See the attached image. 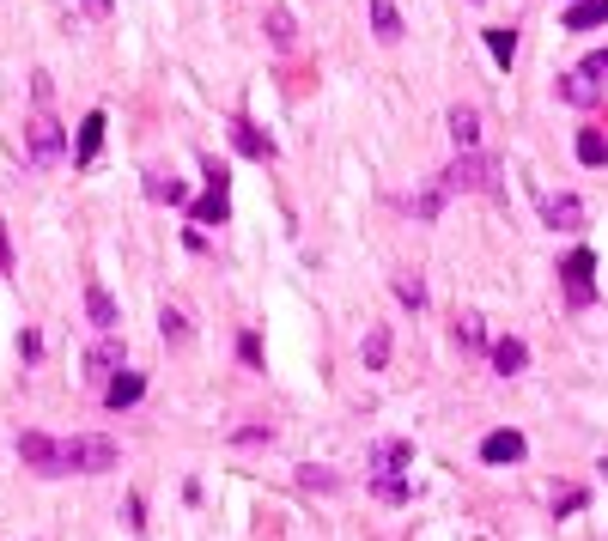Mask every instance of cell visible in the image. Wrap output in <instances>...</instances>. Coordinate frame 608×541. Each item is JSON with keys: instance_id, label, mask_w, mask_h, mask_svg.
Segmentation results:
<instances>
[{"instance_id": "obj_1", "label": "cell", "mask_w": 608, "mask_h": 541, "mask_svg": "<svg viewBox=\"0 0 608 541\" xmlns=\"http://www.w3.org/2000/svg\"><path fill=\"white\" fill-rule=\"evenodd\" d=\"M444 183H450V195H469V189H499V165L487 159V152H475V146H456V165L444 171Z\"/></svg>"}, {"instance_id": "obj_2", "label": "cell", "mask_w": 608, "mask_h": 541, "mask_svg": "<svg viewBox=\"0 0 608 541\" xmlns=\"http://www.w3.org/2000/svg\"><path fill=\"white\" fill-rule=\"evenodd\" d=\"M61 450H67V475H110V469H116V456H122V450H116L110 438H98V432L67 438Z\"/></svg>"}, {"instance_id": "obj_3", "label": "cell", "mask_w": 608, "mask_h": 541, "mask_svg": "<svg viewBox=\"0 0 608 541\" xmlns=\"http://www.w3.org/2000/svg\"><path fill=\"white\" fill-rule=\"evenodd\" d=\"M560 280H566V304H572V311H590V304H596V256L590 250L560 256Z\"/></svg>"}, {"instance_id": "obj_4", "label": "cell", "mask_w": 608, "mask_h": 541, "mask_svg": "<svg viewBox=\"0 0 608 541\" xmlns=\"http://www.w3.org/2000/svg\"><path fill=\"white\" fill-rule=\"evenodd\" d=\"M25 146H31V165H61V159H67V134H61V122H55L49 110H37V116H31Z\"/></svg>"}, {"instance_id": "obj_5", "label": "cell", "mask_w": 608, "mask_h": 541, "mask_svg": "<svg viewBox=\"0 0 608 541\" xmlns=\"http://www.w3.org/2000/svg\"><path fill=\"white\" fill-rule=\"evenodd\" d=\"M408 462H414V444L384 438V444H371V456H365V481H402Z\"/></svg>"}, {"instance_id": "obj_6", "label": "cell", "mask_w": 608, "mask_h": 541, "mask_svg": "<svg viewBox=\"0 0 608 541\" xmlns=\"http://www.w3.org/2000/svg\"><path fill=\"white\" fill-rule=\"evenodd\" d=\"M19 456L31 462L37 475H67V450H61L55 438H43V432H25V438H19Z\"/></svg>"}, {"instance_id": "obj_7", "label": "cell", "mask_w": 608, "mask_h": 541, "mask_svg": "<svg viewBox=\"0 0 608 541\" xmlns=\"http://www.w3.org/2000/svg\"><path fill=\"white\" fill-rule=\"evenodd\" d=\"M602 98V73L584 61V67H572V73H560V104H578V110H590Z\"/></svg>"}, {"instance_id": "obj_8", "label": "cell", "mask_w": 608, "mask_h": 541, "mask_svg": "<svg viewBox=\"0 0 608 541\" xmlns=\"http://www.w3.org/2000/svg\"><path fill=\"white\" fill-rule=\"evenodd\" d=\"M542 219L554 225V231H584V201L572 195V189H560V195H542Z\"/></svg>"}, {"instance_id": "obj_9", "label": "cell", "mask_w": 608, "mask_h": 541, "mask_svg": "<svg viewBox=\"0 0 608 541\" xmlns=\"http://www.w3.org/2000/svg\"><path fill=\"white\" fill-rule=\"evenodd\" d=\"M529 456V444H523V432H487L481 438V462H493V469H505V462H523Z\"/></svg>"}, {"instance_id": "obj_10", "label": "cell", "mask_w": 608, "mask_h": 541, "mask_svg": "<svg viewBox=\"0 0 608 541\" xmlns=\"http://www.w3.org/2000/svg\"><path fill=\"white\" fill-rule=\"evenodd\" d=\"M140 396H146V377H140V371H116V377H110V396H104V402L122 414V408H134Z\"/></svg>"}, {"instance_id": "obj_11", "label": "cell", "mask_w": 608, "mask_h": 541, "mask_svg": "<svg viewBox=\"0 0 608 541\" xmlns=\"http://www.w3.org/2000/svg\"><path fill=\"white\" fill-rule=\"evenodd\" d=\"M98 146H104V110H92L80 122V146H73V165H92L98 159Z\"/></svg>"}, {"instance_id": "obj_12", "label": "cell", "mask_w": 608, "mask_h": 541, "mask_svg": "<svg viewBox=\"0 0 608 541\" xmlns=\"http://www.w3.org/2000/svg\"><path fill=\"white\" fill-rule=\"evenodd\" d=\"M487 353H493V371H499V377H517V371L529 365V347H523L517 335H511V341H493Z\"/></svg>"}, {"instance_id": "obj_13", "label": "cell", "mask_w": 608, "mask_h": 541, "mask_svg": "<svg viewBox=\"0 0 608 541\" xmlns=\"http://www.w3.org/2000/svg\"><path fill=\"white\" fill-rule=\"evenodd\" d=\"M608 25V0H572L566 7V31H596Z\"/></svg>"}, {"instance_id": "obj_14", "label": "cell", "mask_w": 608, "mask_h": 541, "mask_svg": "<svg viewBox=\"0 0 608 541\" xmlns=\"http://www.w3.org/2000/svg\"><path fill=\"white\" fill-rule=\"evenodd\" d=\"M232 140H238V152H250V159H274V140L256 134L250 116H232Z\"/></svg>"}, {"instance_id": "obj_15", "label": "cell", "mask_w": 608, "mask_h": 541, "mask_svg": "<svg viewBox=\"0 0 608 541\" xmlns=\"http://www.w3.org/2000/svg\"><path fill=\"white\" fill-rule=\"evenodd\" d=\"M189 213H195L201 225H225V213H232V201H225V183H207V195H201Z\"/></svg>"}, {"instance_id": "obj_16", "label": "cell", "mask_w": 608, "mask_h": 541, "mask_svg": "<svg viewBox=\"0 0 608 541\" xmlns=\"http://www.w3.org/2000/svg\"><path fill=\"white\" fill-rule=\"evenodd\" d=\"M122 359H128V353H122V341H98V347L86 353V371H92V377H116V371H122Z\"/></svg>"}, {"instance_id": "obj_17", "label": "cell", "mask_w": 608, "mask_h": 541, "mask_svg": "<svg viewBox=\"0 0 608 541\" xmlns=\"http://www.w3.org/2000/svg\"><path fill=\"white\" fill-rule=\"evenodd\" d=\"M371 31L384 37V43H402V13H396V0H371Z\"/></svg>"}, {"instance_id": "obj_18", "label": "cell", "mask_w": 608, "mask_h": 541, "mask_svg": "<svg viewBox=\"0 0 608 541\" xmlns=\"http://www.w3.org/2000/svg\"><path fill=\"white\" fill-rule=\"evenodd\" d=\"M359 359H365L371 371H384V365H390V329H384V323H371V335L359 341Z\"/></svg>"}, {"instance_id": "obj_19", "label": "cell", "mask_w": 608, "mask_h": 541, "mask_svg": "<svg viewBox=\"0 0 608 541\" xmlns=\"http://www.w3.org/2000/svg\"><path fill=\"white\" fill-rule=\"evenodd\" d=\"M444 201H450V183L438 177V183H426V189H420L408 207H414V219H438V213H444Z\"/></svg>"}, {"instance_id": "obj_20", "label": "cell", "mask_w": 608, "mask_h": 541, "mask_svg": "<svg viewBox=\"0 0 608 541\" xmlns=\"http://www.w3.org/2000/svg\"><path fill=\"white\" fill-rule=\"evenodd\" d=\"M86 317H92L98 329H116V317H122V311H116V298H110L104 286H92V292H86Z\"/></svg>"}, {"instance_id": "obj_21", "label": "cell", "mask_w": 608, "mask_h": 541, "mask_svg": "<svg viewBox=\"0 0 608 541\" xmlns=\"http://www.w3.org/2000/svg\"><path fill=\"white\" fill-rule=\"evenodd\" d=\"M450 140L456 146H481V116L475 110H450Z\"/></svg>"}, {"instance_id": "obj_22", "label": "cell", "mask_w": 608, "mask_h": 541, "mask_svg": "<svg viewBox=\"0 0 608 541\" xmlns=\"http://www.w3.org/2000/svg\"><path fill=\"white\" fill-rule=\"evenodd\" d=\"M578 159H584L590 171H608V140H602L596 128H584V134H578Z\"/></svg>"}, {"instance_id": "obj_23", "label": "cell", "mask_w": 608, "mask_h": 541, "mask_svg": "<svg viewBox=\"0 0 608 541\" xmlns=\"http://www.w3.org/2000/svg\"><path fill=\"white\" fill-rule=\"evenodd\" d=\"M456 347H463V353H481V347H487V329H481V317H475V311L456 317Z\"/></svg>"}, {"instance_id": "obj_24", "label": "cell", "mask_w": 608, "mask_h": 541, "mask_svg": "<svg viewBox=\"0 0 608 541\" xmlns=\"http://www.w3.org/2000/svg\"><path fill=\"white\" fill-rule=\"evenodd\" d=\"M146 195L177 207V201H183V183H177V177H165V171H146Z\"/></svg>"}, {"instance_id": "obj_25", "label": "cell", "mask_w": 608, "mask_h": 541, "mask_svg": "<svg viewBox=\"0 0 608 541\" xmlns=\"http://www.w3.org/2000/svg\"><path fill=\"white\" fill-rule=\"evenodd\" d=\"M159 335L165 341H189V317L177 311V304H165V311H159Z\"/></svg>"}, {"instance_id": "obj_26", "label": "cell", "mask_w": 608, "mask_h": 541, "mask_svg": "<svg viewBox=\"0 0 608 541\" xmlns=\"http://www.w3.org/2000/svg\"><path fill=\"white\" fill-rule=\"evenodd\" d=\"M487 49H493L499 67H511L517 61V31H487Z\"/></svg>"}, {"instance_id": "obj_27", "label": "cell", "mask_w": 608, "mask_h": 541, "mask_svg": "<svg viewBox=\"0 0 608 541\" xmlns=\"http://www.w3.org/2000/svg\"><path fill=\"white\" fill-rule=\"evenodd\" d=\"M584 505H590L584 487H560V493H554V517H572V511H584Z\"/></svg>"}, {"instance_id": "obj_28", "label": "cell", "mask_w": 608, "mask_h": 541, "mask_svg": "<svg viewBox=\"0 0 608 541\" xmlns=\"http://www.w3.org/2000/svg\"><path fill=\"white\" fill-rule=\"evenodd\" d=\"M396 298L408 304V311H420V304H426V286H420L414 274H396Z\"/></svg>"}, {"instance_id": "obj_29", "label": "cell", "mask_w": 608, "mask_h": 541, "mask_svg": "<svg viewBox=\"0 0 608 541\" xmlns=\"http://www.w3.org/2000/svg\"><path fill=\"white\" fill-rule=\"evenodd\" d=\"M268 37H274V43H292V13H286V7L268 13Z\"/></svg>"}, {"instance_id": "obj_30", "label": "cell", "mask_w": 608, "mask_h": 541, "mask_svg": "<svg viewBox=\"0 0 608 541\" xmlns=\"http://www.w3.org/2000/svg\"><path fill=\"white\" fill-rule=\"evenodd\" d=\"M371 493L384 499V505H408V487L402 481H371Z\"/></svg>"}, {"instance_id": "obj_31", "label": "cell", "mask_w": 608, "mask_h": 541, "mask_svg": "<svg viewBox=\"0 0 608 541\" xmlns=\"http://www.w3.org/2000/svg\"><path fill=\"white\" fill-rule=\"evenodd\" d=\"M298 481H304V487H323V493L335 487V475H329V469H298Z\"/></svg>"}, {"instance_id": "obj_32", "label": "cell", "mask_w": 608, "mask_h": 541, "mask_svg": "<svg viewBox=\"0 0 608 541\" xmlns=\"http://www.w3.org/2000/svg\"><path fill=\"white\" fill-rule=\"evenodd\" d=\"M238 444H274V426H244Z\"/></svg>"}, {"instance_id": "obj_33", "label": "cell", "mask_w": 608, "mask_h": 541, "mask_svg": "<svg viewBox=\"0 0 608 541\" xmlns=\"http://www.w3.org/2000/svg\"><path fill=\"white\" fill-rule=\"evenodd\" d=\"M238 353H244V365H262V341H256V335H244Z\"/></svg>"}, {"instance_id": "obj_34", "label": "cell", "mask_w": 608, "mask_h": 541, "mask_svg": "<svg viewBox=\"0 0 608 541\" xmlns=\"http://www.w3.org/2000/svg\"><path fill=\"white\" fill-rule=\"evenodd\" d=\"M19 353H25V365H31V359H37V353H43V341H37V335H31V329H25V335H19Z\"/></svg>"}, {"instance_id": "obj_35", "label": "cell", "mask_w": 608, "mask_h": 541, "mask_svg": "<svg viewBox=\"0 0 608 541\" xmlns=\"http://www.w3.org/2000/svg\"><path fill=\"white\" fill-rule=\"evenodd\" d=\"M13 268V244H7V219H0V274Z\"/></svg>"}, {"instance_id": "obj_36", "label": "cell", "mask_w": 608, "mask_h": 541, "mask_svg": "<svg viewBox=\"0 0 608 541\" xmlns=\"http://www.w3.org/2000/svg\"><path fill=\"white\" fill-rule=\"evenodd\" d=\"M86 19H110V0H86Z\"/></svg>"}, {"instance_id": "obj_37", "label": "cell", "mask_w": 608, "mask_h": 541, "mask_svg": "<svg viewBox=\"0 0 608 541\" xmlns=\"http://www.w3.org/2000/svg\"><path fill=\"white\" fill-rule=\"evenodd\" d=\"M590 67H596V73H602V80H608V49H602V55H590Z\"/></svg>"}]
</instances>
